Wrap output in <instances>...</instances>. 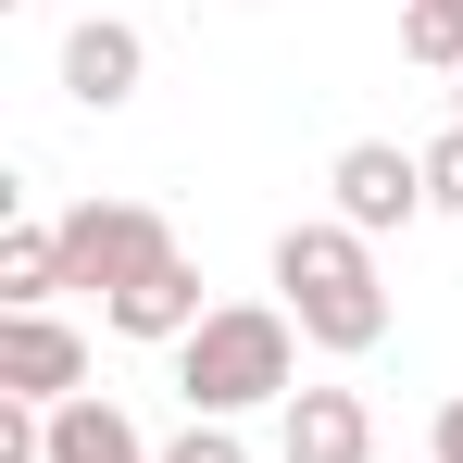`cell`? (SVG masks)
I'll list each match as a JSON object with an SVG mask.
<instances>
[{
  "instance_id": "cell-13",
  "label": "cell",
  "mask_w": 463,
  "mask_h": 463,
  "mask_svg": "<svg viewBox=\"0 0 463 463\" xmlns=\"http://www.w3.org/2000/svg\"><path fill=\"white\" fill-rule=\"evenodd\" d=\"M426 463H463V388L439 401V426H426Z\"/></svg>"
},
{
  "instance_id": "cell-8",
  "label": "cell",
  "mask_w": 463,
  "mask_h": 463,
  "mask_svg": "<svg viewBox=\"0 0 463 463\" xmlns=\"http://www.w3.org/2000/svg\"><path fill=\"white\" fill-rule=\"evenodd\" d=\"M201 313H213V301H201V263L175 250V263H151V276H138L126 301H100V326H113V338H138V351H175V338H188Z\"/></svg>"
},
{
  "instance_id": "cell-7",
  "label": "cell",
  "mask_w": 463,
  "mask_h": 463,
  "mask_svg": "<svg viewBox=\"0 0 463 463\" xmlns=\"http://www.w3.org/2000/svg\"><path fill=\"white\" fill-rule=\"evenodd\" d=\"M276 463H376L364 388H301V401H276Z\"/></svg>"
},
{
  "instance_id": "cell-15",
  "label": "cell",
  "mask_w": 463,
  "mask_h": 463,
  "mask_svg": "<svg viewBox=\"0 0 463 463\" xmlns=\"http://www.w3.org/2000/svg\"><path fill=\"white\" fill-rule=\"evenodd\" d=\"M451 126H463V76H451Z\"/></svg>"
},
{
  "instance_id": "cell-10",
  "label": "cell",
  "mask_w": 463,
  "mask_h": 463,
  "mask_svg": "<svg viewBox=\"0 0 463 463\" xmlns=\"http://www.w3.org/2000/svg\"><path fill=\"white\" fill-rule=\"evenodd\" d=\"M63 301V226H13L0 238V313H51Z\"/></svg>"
},
{
  "instance_id": "cell-1",
  "label": "cell",
  "mask_w": 463,
  "mask_h": 463,
  "mask_svg": "<svg viewBox=\"0 0 463 463\" xmlns=\"http://www.w3.org/2000/svg\"><path fill=\"white\" fill-rule=\"evenodd\" d=\"M276 301L301 326L313 351H338V364H364L388 338V276H376V238L338 226V213H301V226L276 238Z\"/></svg>"
},
{
  "instance_id": "cell-11",
  "label": "cell",
  "mask_w": 463,
  "mask_h": 463,
  "mask_svg": "<svg viewBox=\"0 0 463 463\" xmlns=\"http://www.w3.org/2000/svg\"><path fill=\"white\" fill-rule=\"evenodd\" d=\"M163 463H250V439H238V426H213V413H188V426L163 439Z\"/></svg>"
},
{
  "instance_id": "cell-3",
  "label": "cell",
  "mask_w": 463,
  "mask_h": 463,
  "mask_svg": "<svg viewBox=\"0 0 463 463\" xmlns=\"http://www.w3.org/2000/svg\"><path fill=\"white\" fill-rule=\"evenodd\" d=\"M51 226H63V288H88V301H126L151 263H175V226L151 201H76Z\"/></svg>"
},
{
  "instance_id": "cell-9",
  "label": "cell",
  "mask_w": 463,
  "mask_h": 463,
  "mask_svg": "<svg viewBox=\"0 0 463 463\" xmlns=\"http://www.w3.org/2000/svg\"><path fill=\"white\" fill-rule=\"evenodd\" d=\"M51 463H163V451L138 439V413H126V401H100V388H76V401L51 413Z\"/></svg>"
},
{
  "instance_id": "cell-2",
  "label": "cell",
  "mask_w": 463,
  "mask_h": 463,
  "mask_svg": "<svg viewBox=\"0 0 463 463\" xmlns=\"http://www.w3.org/2000/svg\"><path fill=\"white\" fill-rule=\"evenodd\" d=\"M301 326H288V301H213L188 338H175V388H188V413H213V426H238V413H263V401H301Z\"/></svg>"
},
{
  "instance_id": "cell-12",
  "label": "cell",
  "mask_w": 463,
  "mask_h": 463,
  "mask_svg": "<svg viewBox=\"0 0 463 463\" xmlns=\"http://www.w3.org/2000/svg\"><path fill=\"white\" fill-rule=\"evenodd\" d=\"M426 201H439V213H463V126H439V138H426Z\"/></svg>"
},
{
  "instance_id": "cell-14",
  "label": "cell",
  "mask_w": 463,
  "mask_h": 463,
  "mask_svg": "<svg viewBox=\"0 0 463 463\" xmlns=\"http://www.w3.org/2000/svg\"><path fill=\"white\" fill-rule=\"evenodd\" d=\"M401 13H451V25H463V0H401Z\"/></svg>"
},
{
  "instance_id": "cell-5",
  "label": "cell",
  "mask_w": 463,
  "mask_h": 463,
  "mask_svg": "<svg viewBox=\"0 0 463 463\" xmlns=\"http://www.w3.org/2000/svg\"><path fill=\"white\" fill-rule=\"evenodd\" d=\"M88 388V338L63 313H0V401H38V413H63Z\"/></svg>"
},
{
  "instance_id": "cell-6",
  "label": "cell",
  "mask_w": 463,
  "mask_h": 463,
  "mask_svg": "<svg viewBox=\"0 0 463 463\" xmlns=\"http://www.w3.org/2000/svg\"><path fill=\"white\" fill-rule=\"evenodd\" d=\"M138 76H151V38H138L126 13H76V25H63V100H76V113H126Z\"/></svg>"
},
{
  "instance_id": "cell-4",
  "label": "cell",
  "mask_w": 463,
  "mask_h": 463,
  "mask_svg": "<svg viewBox=\"0 0 463 463\" xmlns=\"http://www.w3.org/2000/svg\"><path fill=\"white\" fill-rule=\"evenodd\" d=\"M326 213L364 238H401L413 213H439L426 201V151H401V138H351V151L326 163Z\"/></svg>"
}]
</instances>
